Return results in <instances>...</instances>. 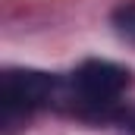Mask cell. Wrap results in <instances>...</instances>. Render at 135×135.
<instances>
[{"mask_svg": "<svg viewBox=\"0 0 135 135\" xmlns=\"http://www.w3.org/2000/svg\"><path fill=\"white\" fill-rule=\"evenodd\" d=\"M57 91V79L50 72L41 69H6L0 79V107L3 116H19V113H32L38 107L54 101Z\"/></svg>", "mask_w": 135, "mask_h": 135, "instance_id": "cell-1", "label": "cell"}, {"mask_svg": "<svg viewBox=\"0 0 135 135\" xmlns=\"http://www.w3.org/2000/svg\"><path fill=\"white\" fill-rule=\"evenodd\" d=\"M126 85H129V72L116 63H107V60H88L72 75L75 98L88 107H110L123 94Z\"/></svg>", "mask_w": 135, "mask_h": 135, "instance_id": "cell-2", "label": "cell"}, {"mask_svg": "<svg viewBox=\"0 0 135 135\" xmlns=\"http://www.w3.org/2000/svg\"><path fill=\"white\" fill-rule=\"evenodd\" d=\"M113 28H116L119 38H126L129 44H135V0L119 3L113 9Z\"/></svg>", "mask_w": 135, "mask_h": 135, "instance_id": "cell-3", "label": "cell"}, {"mask_svg": "<svg viewBox=\"0 0 135 135\" xmlns=\"http://www.w3.org/2000/svg\"><path fill=\"white\" fill-rule=\"evenodd\" d=\"M129 129H132V132H135V116H132V119H129Z\"/></svg>", "mask_w": 135, "mask_h": 135, "instance_id": "cell-4", "label": "cell"}]
</instances>
